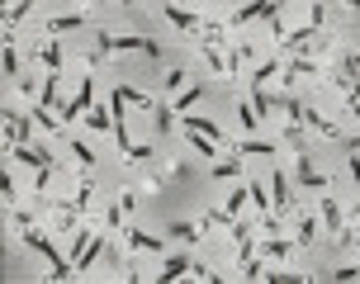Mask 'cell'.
<instances>
[{
  "label": "cell",
  "mask_w": 360,
  "mask_h": 284,
  "mask_svg": "<svg viewBox=\"0 0 360 284\" xmlns=\"http://www.w3.org/2000/svg\"><path fill=\"white\" fill-rule=\"evenodd\" d=\"M237 171H242V152L232 156V161H218V166H213V176H218V181H232Z\"/></svg>",
  "instance_id": "f546056e"
},
{
  "label": "cell",
  "mask_w": 360,
  "mask_h": 284,
  "mask_svg": "<svg viewBox=\"0 0 360 284\" xmlns=\"http://www.w3.org/2000/svg\"><path fill=\"white\" fill-rule=\"evenodd\" d=\"M90 109H95V85H90V76H85V81H81V90L62 104V124H72L76 114H90Z\"/></svg>",
  "instance_id": "277c9868"
},
{
  "label": "cell",
  "mask_w": 360,
  "mask_h": 284,
  "mask_svg": "<svg viewBox=\"0 0 360 284\" xmlns=\"http://www.w3.org/2000/svg\"><path fill=\"white\" fill-rule=\"evenodd\" d=\"M346 5H351V10H360V0H346Z\"/></svg>",
  "instance_id": "60d3db41"
},
{
  "label": "cell",
  "mask_w": 360,
  "mask_h": 284,
  "mask_svg": "<svg viewBox=\"0 0 360 284\" xmlns=\"http://www.w3.org/2000/svg\"><path fill=\"white\" fill-rule=\"evenodd\" d=\"M247 204H252V190H247V185H237V190H232L228 199H223V208H228L232 218H237V213H242V208H247Z\"/></svg>",
  "instance_id": "cb8c5ba5"
},
{
  "label": "cell",
  "mask_w": 360,
  "mask_h": 284,
  "mask_svg": "<svg viewBox=\"0 0 360 284\" xmlns=\"http://www.w3.org/2000/svg\"><path fill=\"white\" fill-rule=\"evenodd\" d=\"M199 95H204V85H190V90H180V95H176V109H190Z\"/></svg>",
  "instance_id": "1f68e13d"
},
{
  "label": "cell",
  "mask_w": 360,
  "mask_h": 284,
  "mask_svg": "<svg viewBox=\"0 0 360 284\" xmlns=\"http://www.w3.org/2000/svg\"><path fill=\"white\" fill-rule=\"evenodd\" d=\"M322 5H327V0H322Z\"/></svg>",
  "instance_id": "7bdbcfd3"
},
{
  "label": "cell",
  "mask_w": 360,
  "mask_h": 284,
  "mask_svg": "<svg viewBox=\"0 0 360 284\" xmlns=\"http://www.w3.org/2000/svg\"><path fill=\"white\" fill-rule=\"evenodd\" d=\"M90 194H95V185L81 181V185H76V199H72V208H76V213H85V208H90Z\"/></svg>",
  "instance_id": "f1b7e54d"
},
{
  "label": "cell",
  "mask_w": 360,
  "mask_h": 284,
  "mask_svg": "<svg viewBox=\"0 0 360 284\" xmlns=\"http://www.w3.org/2000/svg\"><path fill=\"white\" fill-rule=\"evenodd\" d=\"M185 137H190V147H195V152L204 156V161H218V152H223V147H218L213 137H204V133L195 128V124H185Z\"/></svg>",
  "instance_id": "52a82bcc"
},
{
  "label": "cell",
  "mask_w": 360,
  "mask_h": 284,
  "mask_svg": "<svg viewBox=\"0 0 360 284\" xmlns=\"http://www.w3.org/2000/svg\"><path fill=\"white\" fill-rule=\"evenodd\" d=\"M10 156H15V161H24L28 171H48V166H52V156H48V152H33L28 142H15V147H10Z\"/></svg>",
  "instance_id": "5b68a950"
},
{
  "label": "cell",
  "mask_w": 360,
  "mask_h": 284,
  "mask_svg": "<svg viewBox=\"0 0 360 284\" xmlns=\"http://www.w3.org/2000/svg\"><path fill=\"white\" fill-rule=\"evenodd\" d=\"M95 48L109 57V52H147V57H156V43L152 38H138V33H95Z\"/></svg>",
  "instance_id": "6da1fadb"
},
{
  "label": "cell",
  "mask_w": 360,
  "mask_h": 284,
  "mask_svg": "<svg viewBox=\"0 0 360 284\" xmlns=\"http://www.w3.org/2000/svg\"><path fill=\"white\" fill-rule=\"evenodd\" d=\"M38 62H43L48 72H62V43H43V48H38Z\"/></svg>",
  "instance_id": "484cf974"
},
{
  "label": "cell",
  "mask_w": 360,
  "mask_h": 284,
  "mask_svg": "<svg viewBox=\"0 0 360 284\" xmlns=\"http://www.w3.org/2000/svg\"><path fill=\"white\" fill-rule=\"evenodd\" d=\"M346 72H360V52H351V57H346Z\"/></svg>",
  "instance_id": "f35d334b"
},
{
  "label": "cell",
  "mask_w": 360,
  "mask_h": 284,
  "mask_svg": "<svg viewBox=\"0 0 360 284\" xmlns=\"http://www.w3.org/2000/svg\"><path fill=\"white\" fill-rule=\"evenodd\" d=\"M294 181H299V185H309V190H322V185H327V181H322V171L313 166L309 156H299V161H294Z\"/></svg>",
  "instance_id": "9c48e42d"
},
{
  "label": "cell",
  "mask_w": 360,
  "mask_h": 284,
  "mask_svg": "<svg viewBox=\"0 0 360 284\" xmlns=\"http://www.w3.org/2000/svg\"><path fill=\"white\" fill-rule=\"evenodd\" d=\"M185 124H195V128L204 133V137H213V142H218V147H228V137H223V128H218V124H213V119H199V114H185Z\"/></svg>",
  "instance_id": "ac0fdd59"
},
{
  "label": "cell",
  "mask_w": 360,
  "mask_h": 284,
  "mask_svg": "<svg viewBox=\"0 0 360 284\" xmlns=\"http://www.w3.org/2000/svg\"><path fill=\"white\" fill-rule=\"evenodd\" d=\"M237 124H242V133H256L261 128V114H256V104L247 100V95L237 100Z\"/></svg>",
  "instance_id": "5bb4252c"
},
{
  "label": "cell",
  "mask_w": 360,
  "mask_h": 284,
  "mask_svg": "<svg viewBox=\"0 0 360 284\" xmlns=\"http://www.w3.org/2000/svg\"><path fill=\"white\" fill-rule=\"evenodd\" d=\"M247 190H252V204H256L261 213H275V199H270V190H265V185H247Z\"/></svg>",
  "instance_id": "83f0119b"
},
{
  "label": "cell",
  "mask_w": 360,
  "mask_h": 284,
  "mask_svg": "<svg viewBox=\"0 0 360 284\" xmlns=\"http://www.w3.org/2000/svg\"><path fill=\"white\" fill-rule=\"evenodd\" d=\"M161 15H166V19H171V24H176L180 33H195V38H204V33H208V19H204V15H195V10H180V5H166Z\"/></svg>",
  "instance_id": "3957f363"
},
{
  "label": "cell",
  "mask_w": 360,
  "mask_h": 284,
  "mask_svg": "<svg viewBox=\"0 0 360 284\" xmlns=\"http://www.w3.org/2000/svg\"><path fill=\"white\" fill-rule=\"evenodd\" d=\"M280 76H284V81H309V76H318V62H309V57L299 52V57H289V62H284Z\"/></svg>",
  "instance_id": "ba28073f"
},
{
  "label": "cell",
  "mask_w": 360,
  "mask_h": 284,
  "mask_svg": "<svg viewBox=\"0 0 360 284\" xmlns=\"http://www.w3.org/2000/svg\"><path fill=\"white\" fill-rule=\"evenodd\" d=\"M332 280H360V265H341V270H336Z\"/></svg>",
  "instance_id": "74e56055"
},
{
  "label": "cell",
  "mask_w": 360,
  "mask_h": 284,
  "mask_svg": "<svg viewBox=\"0 0 360 284\" xmlns=\"http://www.w3.org/2000/svg\"><path fill=\"white\" fill-rule=\"evenodd\" d=\"M280 72H284V62H280V52H275V62H261L256 72H252V85H265V81L280 76Z\"/></svg>",
  "instance_id": "d4e9b609"
},
{
  "label": "cell",
  "mask_w": 360,
  "mask_h": 284,
  "mask_svg": "<svg viewBox=\"0 0 360 284\" xmlns=\"http://www.w3.org/2000/svg\"><path fill=\"white\" fill-rule=\"evenodd\" d=\"M114 95H124L133 109H147V114H156V100H152V95H142V90H133V85H119Z\"/></svg>",
  "instance_id": "ffe728a7"
},
{
  "label": "cell",
  "mask_w": 360,
  "mask_h": 284,
  "mask_svg": "<svg viewBox=\"0 0 360 284\" xmlns=\"http://www.w3.org/2000/svg\"><path fill=\"white\" fill-rule=\"evenodd\" d=\"M318 237H322V223H318L313 213H304V218H299V233H294V247H313Z\"/></svg>",
  "instance_id": "8fae6325"
},
{
  "label": "cell",
  "mask_w": 360,
  "mask_h": 284,
  "mask_svg": "<svg viewBox=\"0 0 360 284\" xmlns=\"http://www.w3.org/2000/svg\"><path fill=\"white\" fill-rule=\"evenodd\" d=\"M38 104H48V109H57V114H62V76H57V72H48L43 90H38Z\"/></svg>",
  "instance_id": "30bf717a"
},
{
  "label": "cell",
  "mask_w": 360,
  "mask_h": 284,
  "mask_svg": "<svg viewBox=\"0 0 360 284\" xmlns=\"http://www.w3.org/2000/svg\"><path fill=\"white\" fill-rule=\"evenodd\" d=\"M185 270H195V265H190V256H166V260H161V275H156V280H161V284H176Z\"/></svg>",
  "instance_id": "7c38bea8"
},
{
  "label": "cell",
  "mask_w": 360,
  "mask_h": 284,
  "mask_svg": "<svg viewBox=\"0 0 360 284\" xmlns=\"http://www.w3.org/2000/svg\"><path fill=\"white\" fill-rule=\"evenodd\" d=\"M28 124H33V119H24V114H10V109H5V147L28 142Z\"/></svg>",
  "instance_id": "8992f818"
},
{
  "label": "cell",
  "mask_w": 360,
  "mask_h": 284,
  "mask_svg": "<svg viewBox=\"0 0 360 284\" xmlns=\"http://www.w3.org/2000/svg\"><path fill=\"white\" fill-rule=\"evenodd\" d=\"M104 247H109L104 237H90V247H85V251H81V256H76V270H90V265H95V260L104 256Z\"/></svg>",
  "instance_id": "d6986e66"
},
{
  "label": "cell",
  "mask_w": 360,
  "mask_h": 284,
  "mask_svg": "<svg viewBox=\"0 0 360 284\" xmlns=\"http://www.w3.org/2000/svg\"><path fill=\"white\" fill-rule=\"evenodd\" d=\"M72 152H76V161H85V166H90V161H95V152H90V147H85V142H72Z\"/></svg>",
  "instance_id": "8d00e7d4"
},
{
  "label": "cell",
  "mask_w": 360,
  "mask_h": 284,
  "mask_svg": "<svg viewBox=\"0 0 360 284\" xmlns=\"http://www.w3.org/2000/svg\"><path fill=\"white\" fill-rule=\"evenodd\" d=\"M280 10H284V0H252V5H242V10L228 15V28H242V24H252V19H275Z\"/></svg>",
  "instance_id": "7a4b0ae2"
},
{
  "label": "cell",
  "mask_w": 360,
  "mask_h": 284,
  "mask_svg": "<svg viewBox=\"0 0 360 284\" xmlns=\"http://www.w3.org/2000/svg\"><path fill=\"white\" fill-rule=\"evenodd\" d=\"M124 242H129L133 251H152V256H161V242H156V237H147L142 228H129V233H124Z\"/></svg>",
  "instance_id": "4fadbf2b"
},
{
  "label": "cell",
  "mask_w": 360,
  "mask_h": 284,
  "mask_svg": "<svg viewBox=\"0 0 360 284\" xmlns=\"http://www.w3.org/2000/svg\"><path fill=\"white\" fill-rule=\"evenodd\" d=\"M322 228H327L332 237L346 233V223H341V208H336V199H322Z\"/></svg>",
  "instance_id": "e0dca14e"
},
{
  "label": "cell",
  "mask_w": 360,
  "mask_h": 284,
  "mask_svg": "<svg viewBox=\"0 0 360 284\" xmlns=\"http://www.w3.org/2000/svg\"><path fill=\"white\" fill-rule=\"evenodd\" d=\"M237 152L242 156H275V142H261L256 133H247V137L237 142Z\"/></svg>",
  "instance_id": "2e32d148"
},
{
  "label": "cell",
  "mask_w": 360,
  "mask_h": 284,
  "mask_svg": "<svg viewBox=\"0 0 360 284\" xmlns=\"http://www.w3.org/2000/svg\"><path fill=\"white\" fill-rule=\"evenodd\" d=\"M351 181L360 185V161H356V156H351Z\"/></svg>",
  "instance_id": "ab89813d"
},
{
  "label": "cell",
  "mask_w": 360,
  "mask_h": 284,
  "mask_svg": "<svg viewBox=\"0 0 360 284\" xmlns=\"http://www.w3.org/2000/svg\"><path fill=\"white\" fill-rule=\"evenodd\" d=\"M85 128H95V133H104V128H114V109H100V104H95V109H90V114H85Z\"/></svg>",
  "instance_id": "603a6c76"
},
{
  "label": "cell",
  "mask_w": 360,
  "mask_h": 284,
  "mask_svg": "<svg viewBox=\"0 0 360 284\" xmlns=\"http://www.w3.org/2000/svg\"><path fill=\"white\" fill-rule=\"evenodd\" d=\"M85 24V10H76V15H57V19H48V33H67V28H81Z\"/></svg>",
  "instance_id": "7402d4cb"
},
{
  "label": "cell",
  "mask_w": 360,
  "mask_h": 284,
  "mask_svg": "<svg viewBox=\"0 0 360 284\" xmlns=\"http://www.w3.org/2000/svg\"><path fill=\"white\" fill-rule=\"evenodd\" d=\"M48 185H52V166L48 171H33V194H48Z\"/></svg>",
  "instance_id": "e575fe53"
},
{
  "label": "cell",
  "mask_w": 360,
  "mask_h": 284,
  "mask_svg": "<svg viewBox=\"0 0 360 284\" xmlns=\"http://www.w3.org/2000/svg\"><path fill=\"white\" fill-rule=\"evenodd\" d=\"M171 237H180V242H195V237H199V228H195V223H171Z\"/></svg>",
  "instance_id": "836d02e7"
},
{
  "label": "cell",
  "mask_w": 360,
  "mask_h": 284,
  "mask_svg": "<svg viewBox=\"0 0 360 284\" xmlns=\"http://www.w3.org/2000/svg\"><path fill=\"white\" fill-rule=\"evenodd\" d=\"M90 5H100V0H90Z\"/></svg>",
  "instance_id": "b9f144b4"
},
{
  "label": "cell",
  "mask_w": 360,
  "mask_h": 284,
  "mask_svg": "<svg viewBox=\"0 0 360 284\" xmlns=\"http://www.w3.org/2000/svg\"><path fill=\"white\" fill-rule=\"evenodd\" d=\"M270 194H275V213H289V181H284V171H275V176H270Z\"/></svg>",
  "instance_id": "9a60e30c"
},
{
  "label": "cell",
  "mask_w": 360,
  "mask_h": 284,
  "mask_svg": "<svg viewBox=\"0 0 360 284\" xmlns=\"http://www.w3.org/2000/svg\"><path fill=\"white\" fill-rule=\"evenodd\" d=\"M152 119H156V133H166V128H176V124H171V104H166V100L156 104V114H152Z\"/></svg>",
  "instance_id": "4dcf8cb0"
},
{
  "label": "cell",
  "mask_w": 360,
  "mask_h": 284,
  "mask_svg": "<svg viewBox=\"0 0 360 284\" xmlns=\"http://www.w3.org/2000/svg\"><path fill=\"white\" fill-rule=\"evenodd\" d=\"M289 247H294V242H265V247H261V260H265V265H275V260L289 256Z\"/></svg>",
  "instance_id": "4316f807"
},
{
  "label": "cell",
  "mask_w": 360,
  "mask_h": 284,
  "mask_svg": "<svg viewBox=\"0 0 360 284\" xmlns=\"http://www.w3.org/2000/svg\"><path fill=\"white\" fill-rule=\"evenodd\" d=\"M129 161H152V147H147V142H133V152H129Z\"/></svg>",
  "instance_id": "d590c367"
},
{
  "label": "cell",
  "mask_w": 360,
  "mask_h": 284,
  "mask_svg": "<svg viewBox=\"0 0 360 284\" xmlns=\"http://www.w3.org/2000/svg\"><path fill=\"white\" fill-rule=\"evenodd\" d=\"M304 128H313V133H322V137H336V124H327L318 109H304Z\"/></svg>",
  "instance_id": "44dd1931"
},
{
  "label": "cell",
  "mask_w": 360,
  "mask_h": 284,
  "mask_svg": "<svg viewBox=\"0 0 360 284\" xmlns=\"http://www.w3.org/2000/svg\"><path fill=\"white\" fill-rule=\"evenodd\" d=\"M166 95H180L185 90V72H166V85H161Z\"/></svg>",
  "instance_id": "d6a6232c"
}]
</instances>
